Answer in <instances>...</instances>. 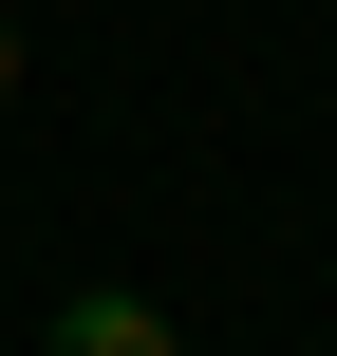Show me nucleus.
<instances>
[{"instance_id":"obj_2","label":"nucleus","mask_w":337,"mask_h":356,"mask_svg":"<svg viewBox=\"0 0 337 356\" xmlns=\"http://www.w3.org/2000/svg\"><path fill=\"white\" fill-rule=\"evenodd\" d=\"M0 94H19V19H0Z\"/></svg>"},{"instance_id":"obj_1","label":"nucleus","mask_w":337,"mask_h":356,"mask_svg":"<svg viewBox=\"0 0 337 356\" xmlns=\"http://www.w3.org/2000/svg\"><path fill=\"white\" fill-rule=\"evenodd\" d=\"M56 356H188V338H169V300H131V282H94V300L56 319Z\"/></svg>"}]
</instances>
